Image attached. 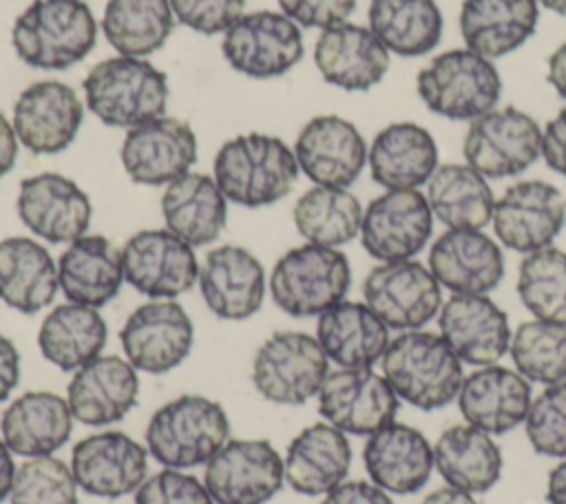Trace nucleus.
<instances>
[{"mask_svg": "<svg viewBox=\"0 0 566 504\" xmlns=\"http://www.w3.org/2000/svg\"><path fill=\"white\" fill-rule=\"evenodd\" d=\"M20 380V354L15 345L0 334V402L9 398Z\"/></svg>", "mask_w": 566, "mask_h": 504, "instance_id": "53", "label": "nucleus"}, {"mask_svg": "<svg viewBox=\"0 0 566 504\" xmlns=\"http://www.w3.org/2000/svg\"><path fill=\"white\" fill-rule=\"evenodd\" d=\"M71 471L88 495L117 500L146 480L148 449L122 431L93 433L73 447Z\"/></svg>", "mask_w": 566, "mask_h": 504, "instance_id": "21", "label": "nucleus"}, {"mask_svg": "<svg viewBox=\"0 0 566 504\" xmlns=\"http://www.w3.org/2000/svg\"><path fill=\"white\" fill-rule=\"evenodd\" d=\"M15 464H13V453L0 438V502H4L11 495L13 480H15Z\"/></svg>", "mask_w": 566, "mask_h": 504, "instance_id": "56", "label": "nucleus"}, {"mask_svg": "<svg viewBox=\"0 0 566 504\" xmlns=\"http://www.w3.org/2000/svg\"><path fill=\"white\" fill-rule=\"evenodd\" d=\"M382 374L396 396L433 411L458 398L464 374L462 360L440 334L409 329L389 340L382 354Z\"/></svg>", "mask_w": 566, "mask_h": 504, "instance_id": "3", "label": "nucleus"}, {"mask_svg": "<svg viewBox=\"0 0 566 504\" xmlns=\"http://www.w3.org/2000/svg\"><path fill=\"white\" fill-rule=\"evenodd\" d=\"M517 294L535 318L566 325V252L548 245L526 254L517 270Z\"/></svg>", "mask_w": 566, "mask_h": 504, "instance_id": "44", "label": "nucleus"}, {"mask_svg": "<svg viewBox=\"0 0 566 504\" xmlns=\"http://www.w3.org/2000/svg\"><path fill=\"white\" fill-rule=\"evenodd\" d=\"M214 181L228 201L261 208L283 199L298 177L294 150L274 135L248 133L228 139L214 155Z\"/></svg>", "mask_w": 566, "mask_h": 504, "instance_id": "1", "label": "nucleus"}, {"mask_svg": "<svg viewBox=\"0 0 566 504\" xmlns=\"http://www.w3.org/2000/svg\"><path fill=\"white\" fill-rule=\"evenodd\" d=\"M537 0H464L460 33L469 51L489 60L520 49L537 27Z\"/></svg>", "mask_w": 566, "mask_h": 504, "instance_id": "36", "label": "nucleus"}, {"mask_svg": "<svg viewBox=\"0 0 566 504\" xmlns=\"http://www.w3.org/2000/svg\"><path fill=\"white\" fill-rule=\"evenodd\" d=\"M542 157L551 170L566 177V106L542 130Z\"/></svg>", "mask_w": 566, "mask_h": 504, "instance_id": "51", "label": "nucleus"}, {"mask_svg": "<svg viewBox=\"0 0 566 504\" xmlns=\"http://www.w3.org/2000/svg\"><path fill=\"white\" fill-rule=\"evenodd\" d=\"M316 340L338 367L365 369L382 358L389 327L365 303L340 301L318 314Z\"/></svg>", "mask_w": 566, "mask_h": 504, "instance_id": "34", "label": "nucleus"}, {"mask_svg": "<svg viewBox=\"0 0 566 504\" xmlns=\"http://www.w3.org/2000/svg\"><path fill=\"white\" fill-rule=\"evenodd\" d=\"M57 265L35 239H0V298L22 312L35 314L53 303L57 292Z\"/></svg>", "mask_w": 566, "mask_h": 504, "instance_id": "37", "label": "nucleus"}, {"mask_svg": "<svg viewBox=\"0 0 566 504\" xmlns=\"http://www.w3.org/2000/svg\"><path fill=\"white\" fill-rule=\"evenodd\" d=\"M285 480L270 440H228L208 462L203 484L214 504H265Z\"/></svg>", "mask_w": 566, "mask_h": 504, "instance_id": "11", "label": "nucleus"}, {"mask_svg": "<svg viewBox=\"0 0 566 504\" xmlns=\"http://www.w3.org/2000/svg\"><path fill=\"white\" fill-rule=\"evenodd\" d=\"M546 80L555 88V93L566 99V42L559 44L551 57H548V69H546Z\"/></svg>", "mask_w": 566, "mask_h": 504, "instance_id": "55", "label": "nucleus"}, {"mask_svg": "<svg viewBox=\"0 0 566 504\" xmlns=\"http://www.w3.org/2000/svg\"><path fill=\"white\" fill-rule=\"evenodd\" d=\"M427 201L449 230H482L493 219L495 199L486 177L469 164H442L427 181Z\"/></svg>", "mask_w": 566, "mask_h": 504, "instance_id": "40", "label": "nucleus"}, {"mask_svg": "<svg viewBox=\"0 0 566 504\" xmlns=\"http://www.w3.org/2000/svg\"><path fill=\"white\" fill-rule=\"evenodd\" d=\"M199 290L208 309L223 321H245L265 294L261 261L241 245H219L199 265Z\"/></svg>", "mask_w": 566, "mask_h": 504, "instance_id": "24", "label": "nucleus"}, {"mask_svg": "<svg viewBox=\"0 0 566 504\" xmlns=\"http://www.w3.org/2000/svg\"><path fill=\"white\" fill-rule=\"evenodd\" d=\"M349 283V261L338 248L305 243L287 250L274 263L270 294L285 314L307 318L345 301Z\"/></svg>", "mask_w": 566, "mask_h": 504, "instance_id": "7", "label": "nucleus"}, {"mask_svg": "<svg viewBox=\"0 0 566 504\" xmlns=\"http://www.w3.org/2000/svg\"><path fill=\"white\" fill-rule=\"evenodd\" d=\"M119 157L135 183L168 186L197 161V137L188 122L161 115L128 128Z\"/></svg>", "mask_w": 566, "mask_h": 504, "instance_id": "19", "label": "nucleus"}, {"mask_svg": "<svg viewBox=\"0 0 566 504\" xmlns=\"http://www.w3.org/2000/svg\"><path fill=\"white\" fill-rule=\"evenodd\" d=\"M367 20L382 46L402 57L433 51L444 29L436 0H371Z\"/></svg>", "mask_w": 566, "mask_h": 504, "instance_id": "41", "label": "nucleus"}, {"mask_svg": "<svg viewBox=\"0 0 566 504\" xmlns=\"http://www.w3.org/2000/svg\"><path fill=\"white\" fill-rule=\"evenodd\" d=\"M281 11L298 27L329 29L347 18L356 9V0H276Z\"/></svg>", "mask_w": 566, "mask_h": 504, "instance_id": "50", "label": "nucleus"}, {"mask_svg": "<svg viewBox=\"0 0 566 504\" xmlns=\"http://www.w3.org/2000/svg\"><path fill=\"white\" fill-rule=\"evenodd\" d=\"M314 64L332 86L369 91L387 75L389 51L367 27L340 22L316 38Z\"/></svg>", "mask_w": 566, "mask_h": 504, "instance_id": "25", "label": "nucleus"}, {"mask_svg": "<svg viewBox=\"0 0 566 504\" xmlns=\"http://www.w3.org/2000/svg\"><path fill=\"white\" fill-rule=\"evenodd\" d=\"M135 504H214L203 482L179 469H161L135 491Z\"/></svg>", "mask_w": 566, "mask_h": 504, "instance_id": "48", "label": "nucleus"}, {"mask_svg": "<svg viewBox=\"0 0 566 504\" xmlns=\"http://www.w3.org/2000/svg\"><path fill=\"white\" fill-rule=\"evenodd\" d=\"M429 270L453 294H486L504 276V256L482 230H447L429 250Z\"/></svg>", "mask_w": 566, "mask_h": 504, "instance_id": "27", "label": "nucleus"}, {"mask_svg": "<svg viewBox=\"0 0 566 504\" xmlns=\"http://www.w3.org/2000/svg\"><path fill=\"white\" fill-rule=\"evenodd\" d=\"M97 42V22L82 0H33L13 22L15 55L46 71H64L84 60Z\"/></svg>", "mask_w": 566, "mask_h": 504, "instance_id": "2", "label": "nucleus"}, {"mask_svg": "<svg viewBox=\"0 0 566 504\" xmlns=\"http://www.w3.org/2000/svg\"><path fill=\"white\" fill-rule=\"evenodd\" d=\"M122 250L102 234H84L69 243L57 261V283L71 303L102 307L124 283Z\"/></svg>", "mask_w": 566, "mask_h": 504, "instance_id": "33", "label": "nucleus"}, {"mask_svg": "<svg viewBox=\"0 0 566 504\" xmlns=\"http://www.w3.org/2000/svg\"><path fill=\"white\" fill-rule=\"evenodd\" d=\"M546 500L551 504H566V458L548 473Z\"/></svg>", "mask_w": 566, "mask_h": 504, "instance_id": "57", "label": "nucleus"}, {"mask_svg": "<svg viewBox=\"0 0 566 504\" xmlns=\"http://www.w3.org/2000/svg\"><path fill=\"white\" fill-rule=\"evenodd\" d=\"M526 438L539 455L566 458V380L548 385L526 413Z\"/></svg>", "mask_w": 566, "mask_h": 504, "instance_id": "47", "label": "nucleus"}, {"mask_svg": "<svg viewBox=\"0 0 566 504\" xmlns=\"http://www.w3.org/2000/svg\"><path fill=\"white\" fill-rule=\"evenodd\" d=\"M119 340L135 369L159 376L188 358L195 327L177 301L155 298L133 309L119 329Z\"/></svg>", "mask_w": 566, "mask_h": 504, "instance_id": "13", "label": "nucleus"}, {"mask_svg": "<svg viewBox=\"0 0 566 504\" xmlns=\"http://www.w3.org/2000/svg\"><path fill=\"white\" fill-rule=\"evenodd\" d=\"M509 354L520 376L531 382L557 385L566 380V325L526 321L511 336Z\"/></svg>", "mask_w": 566, "mask_h": 504, "instance_id": "45", "label": "nucleus"}, {"mask_svg": "<svg viewBox=\"0 0 566 504\" xmlns=\"http://www.w3.org/2000/svg\"><path fill=\"white\" fill-rule=\"evenodd\" d=\"M422 504H478V502L467 491H460L453 486H442V489H436L433 493H429L422 500Z\"/></svg>", "mask_w": 566, "mask_h": 504, "instance_id": "58", "label": "nucleus"}, {"mask_svg": "<svg viewBox=\"0 0 566 504\" xmlns=\"http://www.w3.org/2000/svg\"><path fill=\"white\" fill-rule=\"evenodd\" d=\"M367 164L371 179L387 190L418 188L438 168V146L420 124L394 122L374 137Z\"/></svg>", "mask_w": 566, "mask_h": 504, "instance_id": "30", "label": "nucleus"}, {"mask_svg": "<svg viewBox=\"0 0 566 504\" xmlns=\"http://www.w3.org/2000/svg\"><path fill=\"white\" fill-rule=\"evenodd\" d=\"M292 221L307 243L338 248L360 234L363 208L347 188L314 186L296 199Z\"/></svg>", "mask_w": 566, "mask_h": 504, "instance_id": "43", "label": "nucleus"}, {"mask_svg": "<svg viewBox=\"0 0 566 504\" xmlns=\"http://www.w3.org/2000/svg\"><path fill=\"white\" fill-rule=\"evenodd\" d=\"M230 435L226 409L206 396H179L148 420L146 449L166 469L206 464Z\"/></svg>", "mask_w": 566, "mask_h": 504, "instance_id": "5", "label": "nucleus"}, {"mask_svg": "<svg viewBox=\"0 0 566 504\" xmlns=\"http://www.w3.org/2000/svg\"><path fill=\"white\" fill-rule=\"evenodd\" d=\"M73 413L66 398L53 391H27L2 413L0 433L15 455H53L73 431Z\"/></svg>", "mask_w": 566, "mask_h": 504, "instance_id": "31", "label": "nucleus"}, {"mask_svg": "<svg viewBox=\"0 0 566 504\" xmlns=\"http://www.w3.org/2000/svg\"><path fill=\"white\" fill-rule=\"evenodd\" d=\"M424 106L447 119L473 122L493 111L502 80L493 62L469 49L438 53L416 77Z\"/></svg>", "mask_w": 566, "mask_h": 504, "instance_id": "6", "label": "nucleus"}, {"mask_svg": "<svg viewBox=\"0 0 566 504\" xmlns=\"http://www.w3.org/2000/svg\"><path fill=\"white\" fill-rule=\"evenodd\" d=\"M175 18L188 29L214 35L226 33L241 15L245 0H168Z\"/></svg>", "mask_w": 566, "mask_h": 504, "instance_id": "49", "label": "nucleus"}, {"mask_svg": "<svg viewBox=\"0 0 566 504\" xmlns=\"http://www.w3.org/2000/svg\"><path fill=\"white\" fill-rule=\"evenodd\" d=\"M18 137L13 124L0 113V179L13 168L18 157Z\"/></svg>", "mask_w": 566, "mask_h": 504, "instance_id": "54", "label": "nucleus"}, {"mask_svg": "<svg viewBox=\"0 0 566 504\" xmlns=\"http://www.w3.org/2000/svg\"><path fill=\"white\" fill-rule=\"evenodd\" d=\"M349 464L352 447L345 433L329 422H314L290 442L283 471L296 493L325 495L345 482Z\"/></svg>", "mask_w": 566, "mask_h": 504, "instance_id": "32", "label": "nucleus"}, {"mask_svg": "<svg viewBox=\"0 0 566 504\" xmlns=\"http://www.w3.org/2000/svg\"><path fill=\"white\" fill-rule=\"evenodd\" d=\"M175 27L168 0H108L102 33L108 44L128 57H146L164 46Z\"/></svg>", "mask_w": 566, "mask_h": 504, "instance_id": "42", "label": "nucleus"}, {"mask_svg": "<svg viewBox=\"0 0 566 504\" xmlns=\"http://www.w3.org/2000/svg\"><path fill=\"white\" fill-rule=\"evenodd\" d=\"M365 305L389 329H418L442 307L440 283L422 263L391 261L376 265L363 283Z\"/></svg>", "mask_w": 566, "mask_h": 504, "instance_id": "12", "label": "nucleus"}, {"mask_svg": "<svg viewBox=\"0 0 566 504\" xmlns=\"http://www.w3.org/2000/svg\"><path fill=\"white\" fill-rule=\"evenodd\" d=\"M433 464L442 480L467 493H486L502 473V453L491 433L473 424H453L436 440Z\"/></svg>", "mask_w": 566, "mask_h": 504, "instance_id": "38", "label": "nucleus"}, {"mask_svg": "<svg viewBox=\"0 0 566 504\" xmlns=\"http://www.w3.org/2000/svg\"><path fill=\"white\" fill-rule=\"evenodd\" d=\"M440 336L462 363L495 365L511 345L506 314L486 294H453L438 312Z\"/></svg>", "mask_w": 566, "mask_h": 504, "instance_id": "23", "label": "nucleus"}, {"mask_svg": "<svg viewBox=\"0 0 566 504\" xmlns=\"http://www.w3.org/2000/svg\"><path fill=\"white\" fill-rule=\"evenodd\" d=\"M531 402L528 380L500 365H489L467 376L458 393L464 420L495 435L522 424Z\"/></svg>", "mask_w": 566, "mask_h": 504, "instance_id": "29", "label": "nucleus"}, {"mask_svg": "<svg viewBox=\"0 0 566 504\" xmlns=\"http://www.w3.org/2000/svg\"><path fill=\"white\" fill-rule=\"evenodd\" d=\"M537 4L546 7V9H548V11H553V13L566 15V0H537Z\"/></svg>", "mask_w": 566, "mask_h": 504, "instance_id": "59", "label": "nucleus"}, {"mask_svg": "<svg viewBox=\"0 0 566 504\" xmlns=\"http://www.w3.org/2000/svg\"><path fill=\"white\" fill-rule=\"evenodd\" d=\"M9 504H77L71 466L53 455L29 458L15 469Z\"/></svg>", "mask_w": 566, "mask_h": 504, "instance_id": "46", "label": "nucleus"}, {"mask_svg": "<svg viewBox=\"0 0 566 504\" xmlns=\"http://www.w3.org/2000/svg\"><path fill=\"white\" fill-rule=\"evenodd\" d=\"M462 155L484 177H513L524 172L542 155V130L520 108H493L469 124Z\"/></svg>", "mask_w": 566, "mask_h": 504, "instance_id": "9", "label": "nucleus"}, {"mask_svg": "<svg viewBox=\"0 0 566 504\" xmlns=\"http://www.w3.org/2000/svg\"><path fill=\"white\" fill-rule=\"evenodd\" d=\"M493 230L509 250L531 254L548 248L566 223V197L542 179L509 186L493 208Z\"/></svg>", "mask_w": 566, "mask_h": 504, "instance_id": "15", "label": "nucleus"}, {"mask_svg": "<svg viewBox=\"0 0 566 504\" xmlns=\"http://www.w3.org/2000/svg\"><path fill=\"white\" fill-rule=\"evenodd\" d=\"M15 210L20 221L49 243H73L86 234L93 217L88 195L57 172L22 179Z\"/></svg>", "mask_w": 566, "mask_h": 504, "instance_id": "20", "label": "nucleus"}, {"mask_svg": "<svg viewBox=\"0 0 566 504\" xmlns=\"http://www.w3.org/2000/svg\"><path fill=\"white\" fill-rule=\"evenodd\" d=\"M327 360L314 336L305 332H274L254 354L252 382L274 405H303L318 396L329 374Z\"/></svg>", "mask_w": 566, "mask_h": 504, "instance_id": "8", "label": "nucleus"}, {"mask_svg": "<svg viewBox=\"0 0 566 504\" xmlns=\"http://www.w3.org/2000/svg\"><path fill=\"white\" fill-rule=\"evenodd\" d=\"M400 398L385 376L365 369H338L327 374L318 391V411L325 422L343 433L371 435L394 422Z\"/></svg>", "mask_w": 566, "mask_h": 504, "instance_id": "16", "label": "nucleus"}, {"mask_svg": "<svg viewBox=\"0 0 566 504\" xmlns=\"http://www.w3.org/2000/svg\"><path fill=\"white\" fill-rule=\"evenodd\" d=\"M166 230L192 248L212 243L226 228L228 199L214 177L186 172L170 181L161 195Z\"/></svg>", "mask_w": 566, "mask_h": 504, "instance_id": "35", "label": "nucleus"}, {"mask_svg": "<svg viewBox=\"0 0 566 504\" xmlns=\"http://www.w3.org/2000/svg\"><path fill=\"white\" fill-rule=\"evenodd\" d=\"M321 504H394L387 491L371 482L352 480L340 482L329 493H325V500Z\"/></svg>", "mask_w": 566, "mask_h": 504, "instance_id": "52", "label": "nucleus"}, {"mask_svg": "<svg viewBox=\"0 0 566 504\" xmlns=\"http://www.w3.org/2000/svg\"><path fill=\"white\" fill-rule=\"evenodd\" d=\"M303 33L285 13H243L226 33L221 53L226 62L248 77L268 80L287 73L303 57Z\"/></svg>", "mask_w": 566, "mask_h": 504, "instance_id": "10", "label": "nucleus"}, {"mask_svg": "<svg viewBox=\"0 0 566 504\" xmlns=\"http://www.w3.org/2000/svg\"><path fill=\"white\" fill-rule=\"evenodd\" d=\"M84 119V104L73 86L42 80L27 86L11 113L18 141L33 155H55L71 146Z\"/></svg>", "mask_w": 566, "mask_h": 504, "instance_id": "18", "label": "nucleus"}, {"mask_svg": "<svg viewBox=\"0 0 566 504\" xmlns=\"http://www.w3.org/2000/svg\"><path fill=\"white\" fill-rule=\"evenodd\" d=\"M137 369L119 356H97L75 369L66 387V402L75 420L102 427L122 420L137 402Z\"/></svg>", "mask_w": 566, "mask_h": 504, "instance_id": "26", "label": "nucleus"}, {"mask_svg": "<svg viewBox=\"0 0 566 504\" xmlns=\"http://www.w3.org/2000/svg\"><path fill=\"white\" fill-rule=\"evenodd\" d=\"M124 279L148 298H175L199 279L192 245L170 230H139L122 248Z\"/></svg>", "mask_w": 566, "mask_h": 504, "instance_id": "17", "label": "nucleus"}, {"mask_svg": "<svg viewBox=\"0 0 566 504\" xmlns=\"http://www.w3.org/2000/svg\"><path fill=\"white\" fill-rule=\"evenodd\" d=\"M88 111L106 126L135 128L161 117L168 104V77L144 57L117 55L97 62L82 82Z\"/></svg>", "mask_w": 566, "mask_h": 504, "instance_id": "4", "label": "nucleus"}, {"mask_svg": "<svg viewBox=\"0 0 566 504\" xmlns=\"http://www.w3.org/2000/svg\"><path fill=\"white\" fill-rule=\"evenodd\" d=\"M108 327L95 307L64 303L53 307L38 332L42 356L62 371H75L97 358L106 345Z\"/></svg>", "mask_w": 566, "mask_h": 504, "instance_id": "39", "label": "nucleus"}, {"mask_svg": "<svg viewBox=\"0 0 566 504\" xmlns=\"http://www.w3.org/2000/svg\"><path fill=\"white\" fill-rule=\"evenodd\" d=\"M298 170L316 186L347 188L367 164V144L360 130L338 115H316L294 141Z\"/></svg>", "mask_w": 566, "mask_h": 504, "instance_id": "22", "label": "nucleus"}, {"mask_svg": "<svg viewBox=\"0 0 566 504\" xmlns=\"http://www.w3.org/2000/svg\"><path fill=\"white\" fill-rule=\"evenodd\" d=\"M431 230L433 212L418 188L387 190L363 210L360 241L382 263L407 261L427 245Z\"/></svg>", "mask_w": 566, "mask_h": 504, "instance_id": "14", "label": "nucleus"}, {"mask_svg": "<svg viewBox=\"0 0 566 504\" xmlns=\"http://www.w3.org/2000/svg\"><path fill=\"white\" fill-rule=\"evenodd\" d=\"M363 462L376 486L409 495L427 484L433 469V447L418 429L391 422L369 435Z\"/></svg>", "mask_w": 566, "mask_h": 504, "instance_id": "28", "label": "nucleus"}]
</instances>
